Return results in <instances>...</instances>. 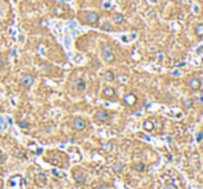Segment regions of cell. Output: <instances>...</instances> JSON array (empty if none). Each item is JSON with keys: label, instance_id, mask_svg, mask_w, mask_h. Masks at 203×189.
Here are the masks:
<instances>
[{"label": "cell", "instance_id": "obj_6", "mask_svg": "<svg viewBox=\"0 0 203 189\" xmlns=\"http://www.w3.org/2000/svg\"><path fill=\"white\" fill-rule=\"evenodd\" d=\"M72 84H73V88H75L76 91H79V93H81V91H84V90H86V87H87L86 81L83 80L81 77H79V79H75Z\"/></svg>", "mask_w": 203, "mask_h": 189}, {"label": "cell", "instance_id": "obj_13", "mask_svg": "<svg viewBox=\"0 0 203 189\" xmlns=\"http://www.w3.org/2000/svg\"><path fill=\"white\" fill-rule=\"evenodd\" d=\"M194 33H195V36L203 37V24H196V25H195Z\"/></svg>", "mask_w": 203, "mask_h": 189}, {"label": "cell", "instance_id": "obj_24", "mask_svg": "<svg viewBox=\"0 0 203 189\" xmlns=\"http://www.w3.org/2000/svg\"><path fill=\"white\" fill-rule=\"evenodd\" d=\"M3 162H4V156L0 153V163H3Z\"/></svg>", "mask_w": 203, "mask_h": 189}, {"label": "cell", "instance_id": "obj_8", "mask_svg": "<svg viewBox=\"0 0 203 189\" xmlns=\"http://www.w3.org/2000/svg\"><path fill=\"white\" fill-rule=\"evenodd\" d=\"M187 86L189 87L191 90H199V88H200V80H199L198 77H192V79L188 80Z\"/></svg>", "mask_w": 203, "mask_h": 189}, {"label": "cell", "instance_id": "obj_18", "mask_svg": "<svg viewBox=\"0 0 203 189\" xmlns=\"http://www.w3.org/2000/svg\"><path fill=\"white\" fill-rule=\"evenodd\" d=\"M144 128H145L147 131L154 130V123L151 122V120H145V122H144Z\"/></svg>", "mask_w": 203, "mask_h": 189}, {"label": "cell", "instance_id": "obj_25", "mask_svg": "<svg viewBox=\"0 0 203 189\" xmlns=\"http://www.w3.org/2000/svg\"><path fill=\"white\" fill-rule=\"evenodd\" d=\"M185 104H187V108H191V101H187Z\"/></svg>", "mask_w": 203, "mask_h": 189}, {"label": "cell", "instance_id": "obj_12", "mask_svg": "<svg viewBox=\"0 0 203 189\" xmlns=\"http://www.w3.org/2000/svg\"><path fill=\"white\" fill-rule=\"evenodd\" d=\"M35 180L36 182H39L40 185H46L47 184V175H46V173H39L35 175Z\"/></svg>", "mask_w": 203, "mask_h": 189}, {"label": "cell", "instance_id": "obj_15", "mask_svg": "<svg viewBox=\"0 0 203 189\" xmlns=\"http://www.w3.org/2000/svg\"><path fill=\"white\" fill-rule=\"evenodd\" d=\"M102 77H104L107 81H113L115 80V73L112 71H107V72L102 73Z\"/></svg>", "mask_w": 203, "mask_h": 189}, {"label": "cell", "instance_id": "obj_3", "mask_svg": "<svg viewBox=\"0 0 203 189\" xmlns=\"http://www.w3.org/2000/svg\"><path fill=\"white\" fill-rule=\"evenodd\" d=\"M71 126H72L73 130H76V131H83V130H84V128L87 127V123H86V120H84L83 117L76 116V117H73V119H72V122H71Z\"/></svg>", "mask_w": 203, "mask_h": 189}, {"label": "cell", "instance_id": "obj_7", "mask_svg": "<svg viewBox=\"0 0 203 189\" xmlns=\"http://www.w3.org/2000/svg\"><path fill=\"white\" fill-rule=\"evenodd\" d=\"M102 97L107 99H115L116 91H115V88H112V87H105L104 90H102Z\"/></svg>", "mask_w": 203, "mask_h": 189}, {"label": "cell", "instance_id": "obj_9", "mask_svg": "<svg viewBox=\"0 0 203 189\" xmlns=\"http://www.w3.org/2000/svg\"><path fill=\"white\" fill-rule=\"evenodd\" d=\"M73 178H75V181H76L77 184H84L86 182V177H84V174L81 173L80 170H75L73 171Z\"/></svg>", "mask_w": 203, "mask_h": 189}, {"label": "cell", "instance_id": "obj_14", "mask_svg": "<svg viewBox=\"0 0 203 189\" xmlns=\"http://www.w3.org/2000/svg\"><path fill=\"white\" fill-rule=\"evenodd\" d=\"M135 101H137V97L134 94H127L124 97V104L126 105H134Z\"/></svg>", "mask_w": 203, "mask_h": 189}, {"label": "cell", "instance_id": "obj_10", "mask_svg": "<svg viewBox=\"0 0 203 189\" xmlns=\"http://www.w3.org/2000/svg\"><path fill=\"white\" fill-rule=\"evenodd\" d=\"M112 21L116 25H122V24H124V15L120 13H115L112 15Z\"/></svg>", "mask_w": 203, "mask_h": 189}, {"label": "cell", "instance_id": "obj_29", "mask_svg": "<svg viewBox=\"0 0 203 189\" xmlns=\"http://www.w3.org/2000/svg\"><path fill=\"white\" fill-rule=\"evenodd\" d=\"M202 15H203V11H202Z\"/></svg>", "mask_w": 203, "mask_h": 189}, {"label": "cell", "instance_id": "obj_28", "mask_svg": "<svg viewBox=\"0 0 203 189\" xmlns=\"http://www.w3.org/2000/svg\"><path fill=\"white\" fill-rule=\"evenodd\" d=\"M176 1H181V0H176Z\"/></svg>", "mask_w": 203, "mask_h": 189}, {"label": "cell", "instance_id": "obj_16", "mask_svg": "<svg viewBox=\"0 0 203 189\" xmlns=\"http://www.w3.org/2000/svg\"><path fill=\"white\" fill-rule=\"evenodd\" d=\"M101 31H107V32H112V31H115V28H113V25L111 22H104L102 25H101Z\"/></svg>", "mask_w": 203, "mask_h": 189}, {"label": "cell", "instance_id": "obj_26", "mask_svg": "<svg viewBox=\"0 0 203 189\" xmlns=\"http://www.w3.org/2000/svg\"><path fill=\"white\" fill-rule=\"evenodd\" d=\"M81 3H84V1H87V3H89V1H94V0H80Z\"/></svg>", "mask_w": 203, "mask_h": 189}, {"label": "cell", "instance_id": "obj_2", "mask_svg": "<svg viewBox=\"0 0 203 189\" xmlns=\"http://www.w3.org/2000/svg\"><path fill=\"white\" fill-rule=\"evenodd\" d=\"M50 11H51V15L57 17V18H72L73 17L72 10L64 4L62 1L61 3H50Z\"/></svg>", "mask_w": 203, "mask_h": 189}, {"label": "cell", "instance_id": "obj_4", "mask_svg": "<svg viewBox=\"0 0 203 189\" xmlns=\"http://www.w3.org/2000/svg\"><path fill=\"white\" fill-rule=\"evenodd\" d=\"M19 83H21V86H22L24 88H31L32 86H33V83H35V77L31 73H24L22 76H21V79H19Z\"/></svg>", "mask_w": 203, "mask_h": 189}, {"label": "cell", "instance_id": "obj_5", "mask_svg": "<svg viewBox=\"0 0 203 189\" xmlns=\"http://www.w3.org/2000/svg\"><path fill=\"white\" fill-rule=\"evenodd\" d=\"M94 119L98 123H107V122H109V119H111V113L104 111V109H99V111H97V112L94 113Z\"/></svg>", "mask_w": 203, "mask_h": 189}, {"label": "cell", "instance_id": "obj_22", "mask_svg": "<svg viewBox=\"0 0 203 189\" xmlns=\"http://www.w3.org/2000/svg\"><path fill=\"white\" fill-rule=\"evenodd\" d=\"M3 66H4V61H3V59L0 58V71L3 69Z\"/></svg>", "mask_w": 203, "mask_h": 189}, {"label": "cell", "instance_id": "obj_27", "mask_svg": "<svg viewBox=\"0 0 203 189\" xmlns=\"http://www.w3.org/2000/svg\"><path fill=\"white\" fill-rule=\"evenodd\" d=\"M61 1H69V0H61Z\"/></svg>", "mask_w": 203, "mask_h": 189}, {"label": "cell", "instance_id": "obj_1", "mask_svg": "<svg viewBox=\"0 0 203 189\" xmlns=\"http://www.w3.org/2000/svg\"><path fill=\"white\" fill-rule=\"evenodd\" d=\"M76 17L81 25H87V26H98L101 19V15L97 11H91V10H80L76 14Z\"/></svg>", "mask_w": 203, "mask_h": 189}, {"label": "cell", "instance_id": "obj_11", "mask_svg": "<svg viewBox=\"0 0 203 189\" xmlns=\"http://www.w3.org/2000/svg\"><path fill=\"white\" fill-rule=\"evenodd\" d=\"M102 59H104L107 63H113L115 61H116V55H115V53H107V54H102Z\"/></svg>", "mask_w": 203, "mask_h": 189}, {"label": "cell", "instance_id": "obj_21", "mask_svg": "<svg viewBox=\"0 0 203 189\" xmlns=\"http://www.w3.org/2000/svg\"><path fill=\"white\" fill-rule=\"evenodd\" d=\"M19 126L22 127V128H28V127H29V124H28L26 122H19Z\"/></svg>", "mask_w": 203, "mask_h": 189}, {"label": "cell", "instance_id": "obj_17", "mask_svg": "<svg viewBox=\"0 0 203 189\" xmlns=\"http://www.w3.org/2000/svg\"><path fill=\"white\" fill-rule=\"evenodd\" d=\"M113 171H115V173H122L123 171V168H124V167H123V164L122 163H115V164H113Z\"/></svg>", "mask_w": 203, "mask_h": 189}, {"label": "cell", "instance_id": "obj_19", "mask_svg": "<svg viewBox=\"0 0 203 189\" xmlns=\"http://www.w3.org/2000/svg\"><path fill=\"white\" fill-rule=\"evenodd\" d=\"M134 170L135 171H144V168H145V166H144V163H135L134 166Z\"/></svg>", "mask_w": 203, "mask_h": 189}, {"label": "cell", "instance_id": "obj_23", "mask_svg": "<svg viewBox=\"0 0 203 189\" xmlns=\"http://www.w3.org/2000/svg\"><path fill=\"white\" fill-rule=\"evenodd\" d=\"M202 138H203V133H199V135H198V141H202Z\"/></svg>", "mask_w": 203, "mask_h": 189}, {"label": "cell", "instance_id": "obj_20", "mask_svg": "<svg viewBox=\"0 0 203 189\" xmlns=\"http://www.w3.org/2000/svg\"><path fill=\"white\" fill-rule=\"evenodd\" d=\"M164 189H177V186L173 184H166L164 185Z\"/></svg>", "mask_w": 203, "mask_h": 189}]
</instances>
